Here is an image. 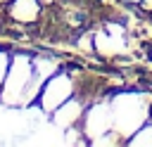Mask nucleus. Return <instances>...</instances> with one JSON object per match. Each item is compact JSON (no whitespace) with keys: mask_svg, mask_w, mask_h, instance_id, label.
Here are the masks:
<instances>
[{"mask_svg":"<svg viewBox=\"0 0 152 147\" xmlns=\"http://www.w3.org/2000/svg\"><path fill=\"white\" fill-rule=\"evenodd\" d=\"M147 57H150V59H152V47H147Z\"/></svg>","mask_w":152,"mask_h":147,"instance_id":"f257e3e1","label":"nucleus"}]
</instances>
